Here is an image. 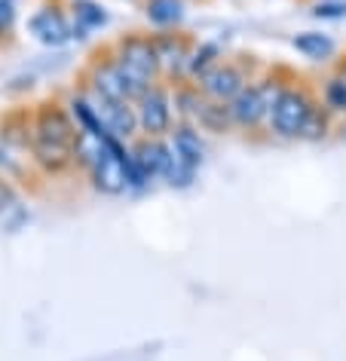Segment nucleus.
I'll return each mask as SVG.
<instances>
[{
  "mask_svg": "<svg viewBox=\"0 0 346 361\" xmlns=\"http://www.w3.org/2000/svg\"><path fill=\"white\" fill-rule=\"evenodd\" d=\"M77 123L68 107H61L56 98H47L34 107L31 126H28V147L31 159L47 171V175H65L74 162V144H77Z\"/></svg>",
  "mask_w": 346,
  "mask_h": 361,
  "instance_id": "obj_1",
  "label": "nucleus"
},
{
  "mask_svg": "<svg viewBox=\"0 0 346 361\" xmlns=\"http://www.w3.org/2000/svg\"><path fill=\"white\" fill-rule=\"evenodd\" d=\"M291 47H294L300 56L313 59V61H322V59H331L334 56V40L328 34H318V31H304V34H294L291 37Z\"/></svg>",
  "mask_w": 346,
  "mask_h": 361,
  "instance_id": "obj_13",
  "label": "nucleus"
},
{
  "mask_svg": "<svg viewBox=\"0 0 346 361\" xmlns=\"http://www.w3.org/2000/svg\"><path fill=\"white\" fill-rule=\"evenodd\" d=\"M107 22V13L95 0H71V28H74V37H86L89 31L102 28Z\"/></svg>",
  "mask_w": 346,
  "mask_h": 361,
  "instance_id": "obj_11",
  "label": "nucleus"
},
{
  "mask_svg": "<svg viewBox=\"0 0 346 361\" xmlns=\"http://www.w3.org/2000/svg\"><path fill=\"white\" fill-rule=\"evenodd\" d=\"M111 49H114L117 68H120L126 86H129L132 102H138L150 86L162 83V65H160V56H157L153 34L129 31V34H123V37H117L111 43Z\"/></svg>",
  "mask_w": 346,
  "mask_h": 361,
  "instance_id": "obj_2",
  "label": "nucleus"
},
{
  "mask_svg": "<svg viewBox=\"0 0 346 361\" xmlns=\"http://www.w3.org/2000/svg\"><path fill=\"white\" fill-rule=\"evenodd\" d=\"M334 74H337V77H343V80H346V56H343L340 61H337V71H334Z\"/></svg>",
  "mask_w": 346,
  "mask_h": 361,
  "instance_id": "obj_19",
  "label": "nucleus"
},
{
  "mask_svg": "<svg viewBox=\"0 0 346 361\" xmlns=\"http://www.w3.org/2000/svg\"><path fill=\"white\" fill-rule=\"evenodd\" d=\"M322 104L331 114H346V80L343 77H328L322 86Z\"/></svg>",
  "mask_w": 346,
  "mask_h": 361,
  "instance_id": "obj_16",
  "label": "nucleus"
},
{
  "mask_svg": "<svg viewBox=\"0 0 346 361\" xmlns=\"http://www.w3.org/2000/svg\"><path fill=\"white\" fill-rule=\"evenodd\" d=\"M31 34L37 37L43 47H65V43L74 40V28H71V19L65 10H59V6H43L31 16L28 22Z\"/></svg>",
  "mask_w": 346,
  "mask_h": 361,
  "instance_id": "obj_8",
  "label": "nucleus"
},
{
  "mask_svg": "<svg viewBox=\"0 0 346 361\" xmlns=\"http://www.w3.org/2000/svg\"><path fill=\"white\" fill-rule=\"evenodd\" d=\"M249 83H254L251 61H245V56H236V59H221L196 86H199V92H203L208 102L230 104Z\"/></svg>",
  "mask_w": 346,
  "mask_h": 361,
  "instance_id": "obj_4",
  "label": "nucleus"
},
{
  "mask_svg": "<svg viewBox=\"0 0 346 361\" xmlns=\"http://www.w3.org/2000/svg\"><path fill=\"white\" fill-rule=\"evenodd\" d=\"M138 129L148 138H166L175 129V111H172V86L157 83L135 102Z\"/></svg>",
  "mask_w": 346,
  "mask_h": 361,
  "instance_id": "obj_6",
  "label": "nucleus"
},
{
  "mask_svg": "<svg viewBox=\"0 0 346 361\" xmlns=\"http://www.w3.org/2000/svg\"><path fill=\"white\" fill-rule=\"evenodd\" d=\"M169 147H172V157H175L181 166H187V169H193V171L203 166L205 147H203V138H199L196 126L175 123V129L169 132Z\"/></svg>",
  "mask_w": 346,
  "mask_h": 361,
  "instance_id": "obj_9",
  "label": "nucleus"
},
{
  "mask_svg": "<svg viewBox=\"0 0 346 361\" xmlns=\"http://www.w3.org/2000/svg\"><path fill=\"white\" fill-rule=\"evenodd\" d=\"M221 59H224V52H221L217 43H212V40L196 43L193 59H190V68H187V80H190V83H199V80H203Z\"/></svg>",
  "mask_w": 346,
  "mask_h": 361,
  "instance_id": "obj_14",
  "label": "nucleus"
},
{
  "mask_svg": "<svg viewBox=\"0 0 346 361\" xmlns=\"http://www.w3.org/2000/svg\"><path fill=\"white\" fill-rule=\"evenodd\" d=\"M193 123L203 132H212V135H224V132H230L233 126H236L233 123V114H230V104L208 102V98H203V104H199Z\"/></svg>",
  "mask_w": 346,
  "mask_h": 361,
  "instance_id": "obj_10",
  "label": "nucleus"
},
{
  "mask_svg": "<svg viewBox=\"0 0 346 361\" xmlns=\"http://www.w3.org/2000/svg\"><path fill=\"white\" fill-rule=\"evenodd\" d=\"M144 16L157 31L178 28L184 19V0H144Z\"/></svg>",
  "mask_w": 346,
  "mask_h": 361,
  "instance_id": "obj_12",
  "label": "nucleus"
},
{
  "mask_svg": "<svg viewBox=\"0 0 346 361\" xmlns=\"http://www.w3.org/2000/svg\"><path fill=\"white\" fill-rule=\"evenodd\" d=\"M316 102L318 98L313 95V89L300 77H294L270 107V120H267L270 129L276 132L279 138H300V129H304V123H306L309 111L316 107Z\"/></svg>",
  "mask_w": 346,
  "mask_h": 361,
  "instance_id": "obj_3",
  "label": "nucleus"
},
{
  "mask_svg": "<svg viewBox=\"0 0 346 361\" xmlns=\"http://www.w3.org/2000/svg\"><path fill=\"white\" fill-rule=\"evenodd\" d=\"M13 31H16V6L13 0H0V47H4V40H13Z\"/></svg>",
  "mask_w": 346,
  "mask_h": 361,
  "instance_id": "obj_17",
  "label": "nucleus"
},
{
  "mask_svg": "<svg viewBox=\"0 0 346 361\" xmlns=\"http://www.w3.org/2000/svg\"><path fill=\"white\" fill-rule=\"evenodd\" d=\"M153 43H157V56H160V65H162V83H169V86L184 83L190 59H193V49H196V40L184 31L169 28V31L153 34Z\"/></svg>",
  "mask_w": 346,
  "mask_h": 361,
  "instance_id": "obj_5",
  "label": "nucleus"
},
{
  "mask_svg": "<svg viewBox=\"0 0 346 361\" xmlns=\"http://www.w3.org/2000/svg\"><path fill=\"white\" fill-rule=\"evenodd\" d=\"M316 19H343L346 16V4H337V0H328V4H318L313 10Z\"/></svg>",
  "mask_w": 346,
  "mask_h": 361,
  "instance_id": "obj_18",
  "label": "nucleus"
},
{
  "mask_svg": "<svg viewBox=\"0 0 346 361\" xmlns=\"http://www.w3.org/2000/svg\"><path fill=\"white\" fill-rule=\"evenodd\" d=\"M132 159L138 166L141 178H166V171L172 166V147L166 138H148V135H138L132 141Z\"/></svg>",
  "mask_w": 346,
  "mask_h": 361,
  "instance_id": "obj_7",
  "label": "nucleus"
},
{
  "mask_svg": "<svg viewBox=\"0 0 346 361\" xmlns=\"http://www.w3.org/2000/svg\"><path fill=\"white\" fill-rule=\"evenodd\" d=\"M328 129H331V111H328L322 102H316V107L309 111L306 123H304V129H300V138L304 141H322V138H328Z\"/></svg>",
  "mask_w": 346,
  "mask_h": 361,
  "instance_id": "obj_15",
  "label": "nucleus"
}]
</instances>
